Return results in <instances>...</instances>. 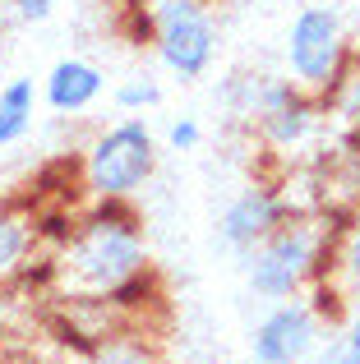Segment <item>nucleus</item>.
I'll return each instance as SVG.
<instances>
[{
	"label": "nucleus",
	"mask_w": 360,
	"mask_h": 364,
	"mask_svg": "<svg viewBox=\"0 0 360 364\" xmlns=\"http://www.w3.org/2000/svg\"><path fill=\"white\" fill-rule=\"evenodd\" d=\"M319 341H324V314L314 309V300L291 295L263 314L250 337V350L254 364H305L319 350Z\"/></svg>",
	"instance_id": "6"
},
{
	"label": "nucleus",
	"mask_w": 360,
	"mask_h": 364,
	"mask_svg": "<svg viewBox=\"0 0 360 364\" xmlns=\"http://www.w3.org/2000/svg\"><path fill=\"white\" fill-rule=\"evenodd\" d=\"M55 286L65 295H107L148 267V245L129 198H92V213L74 217V231L55 249Z\"/></svg>",
	"instance_id": "1"
},
{
	"label": "nucleus",
	"mask_w": 360,
	"mask_h": 364,
	"mask_svg": "<svg viewBox=\"0 0 360 364\" xmlns=\"http://www.w3.org/2000/svg\"><path fill=\"white\" fill-rule=\"evenodd\" d=\"M102 88H107V79H102V70L92 60H79V55H70V60H55L51 74H46V107L60 111V116H74V111H88L92 102L102 97Z\"/></svg>",
	"instance_id": "8"
},
{
	"label": "nucleus",
	"mask_w": 360,
	"mask_h": 364,
	"mask_svg": "<svg viewBox=\"0 0 360 364\" xmlns=\"http://www.w3.org/2000/svg\"><path fill=\"white\" fill-rule=\"evenodd\" d=\"M83 364H162L144 341H125V337H107L102 346H92Z\"/></svg>",
	"instance_id": "12"
},
{
	"label": "nucleus",
	"mask_w": 360,
	"mask_h": 364,
	"mask_svg": "<svg viewBox=\"0 0 360 364\" xmlns=\"http://www.w3.org/2000/svg\"><path fill=\"white\" fill-rule=\"evenodd\" d=\"M287 217H296V208H291V198L282 194V189L250 185V189H240V194L222 208V217H217V240L231 249V254L250 258L254 249L287 222Z\"/></svg>",
	"instance_id": "7"
},
{
	"label": "nucleus",
	"mask_w": 360,
	"mask_h": 364,
	"mask_svg": "<svg viewBox=\"0 0 360 364\" xmlns=\"http://www.w3.org/2000/svg\"><path fill=\"white\" fill-rule=\"evenodd\" d=\"M157 171V139L144 120H116L83 152V189L92 198H134Z\"/></svg>",
	"instance_id": "4"
},
{
	"label": "nucleus",
	"mask_w": 360,
	"mask_h": 364,
	"mask_svg": "<svg viewBox=\"0 0 360 364\" xmlns=\"http://www.w3.org/2000/svg\"><path fill=\"white\" fill-rule=\"evenodd\" d=\"M120 9L129 18V37L153 46L176 79H198L213 65L217 23L208 0H125Z\"/></svg>",
	"instance_id": "2"
},
{
	"label": "nucleus",
	"mask_w": 360,
	"mask_h": 364,
	"mask_svg": "<svg viewBox=\"0 0 360 364\" xmlns=\"http://www.w3.org/2000/svg\"><path fill=\"white\" fill-rule=\"evenodd\" d=\"M55 5H60V0H9V9H14V18L18 23H46V18L55 14Z\"/></svg>",
	"instance_id": "16"
},
{
	"label": "nucleus",
	"mask_w": 360,
	"mask_h": 364,
	"mask_svg": "<svg viewBox=\"0 0 360 364\" xmlns=\"http://www.w3.org/2000/svg\"><path fill=\"white\" fill-rule=\"evenodd\" d=\"M33 111H37L33 79H9L5 88H0V148L18 143L33 129Z\"/></svg>",
	"instance_id": "11"
},
{
	"label": "nucleus",
	"mask_w": 360,
	"mask_h": 364,
	"mask_svg": "<svg viewBox=\"0 0 360 364\" xmlns=\"http://www.w3.org/2000/svg\"><path fill=\"white\" fill-rule=\"evenodd\" d=\"M305 364H360V355H351L346 346H337V350H324V355L314 350V355H309Z\"/></svg>",
	"instance_id": "18"
},
{
	"label": "nucleus",
	"mask_w": 360,
	"mask_h": 364,
	"mask_svg": "<svg viewBox=\"0 0 360 364\" xmlns=\"http://www.w3.org/2000/svg\"><path fill=\"white\" fill-rule=\"evenodd\" d=\"M157 102H162V88H157L153 79H129V83L116 88V107L120 111H148V107H157Z\"/></svg>",
	"instance_id": "13"
},
{
	"label": "nucleus",
	"mask_w": 360,
	"mask_h": 364,
	"mask_svg": "<svg viewBox=\"0 0 360 364\" xmlns=\"http://www.w3.org/2000/svg\"><path fill=\"white\" fill-rule=\"evenodd\" d=\"M342 245V240H337ZM333 245V226L314 222V217H287L277 231L268 235L259 249L250 254V291L263 300H291L305 286H314L328 272V254H337Z\"/></svg>",
	"instance_id": "3"
},
{
	"label": "nucleus",
	"mask_w": 360,
	"mask_h": 364,
	"mask_svg": "<svg viewBox=\"0 0 360 364\" xmlns=\"http://www.w3.org/2000/svg\"><path fill=\"white\" fill-rule=\"evenodd\" d=\"M254 120H259V134H263L268 148H300L319 120V97L314 92H296L291 102H282V107L263 111Z\"/></svg>",
	"instance_id": "10"
},
{
	"label": "nucleus",
	"mask_w": 360,
	"mask_h": 364,
	"mask_svg": "<svg viewBox=\"0 0 360 364\" xmlns=\"http://www.w3.org/2000/svg\"><path fill=\"white\" fill-rule=\"evenodd\" d=\"M342 346L351 350V355H360V309L351 314V323H346V337H342Z\"/></svg>",
	"instance_id": "19"
},
{
	"label": "nucleus",
	"mask_w": 360,
	"mask_h": 364,
	"mask_svg": "<svg viewBox=\"0 0 360 364\" xmlns=\"http://www.w3.org/2000/svg\"><path fill=\"white\" fill-rule=\"evenodd\" d=\"M14 309H18V291H14V286H0V332L9 328Z\"/></svg>",
	"instance_id": "17"
},
{
	"label": "nucleus",
	"mask_w": 360,
	"mask_h": 364,
	"mask_svg": "<svg viewBox=\"0 0 360 364\" xmlns=\"http://www.w3.org/2000/svg\"><path fill=\"white\" fill-rule=\"evenodd\" d=\"M346 28L337 18V9L328 5H305L287 28V74L300 83L305 92L324 97L337 83L346 65Z\"/></svg>",
	"instance_id": "5"
},
{
	"label": "nucleus",
	"mask_w": 360,
	"mask_h": 364,
	"mask_svg": "<svg viewBox=\"0 0 360 364\" xmlns=\"http://www.w3.org/2000/svg\"><path fill=\"white\" fill-rule=\"evenodd\" d=\"M42 245L37 217L23 208H0V286H14L33 263V249Z\"/></svg>",
	"instance_id": "9"
},
{
	"label": "nucleus",
	"mask_w": 360,
	"mask_h": 364,
	"mask_svg": "<svg viewBox=\"0 0 360 364\" xmlns=\"http://www.w3.org/2000/svg\"><path fill=\"white\" fill-rule=\"evenodd\" d=\"M198 139H203V129H198V120H194V116H180L171 129H166V143H171L176 152H194V148H198Z\"/></svg>",
	"instance_id": "15"
},
{
	"label": "nucleus",
	"mask_w": 360,
	"mask_h": 364,
	"mask_svg": "<svg viewBox=\"0 0 360 364\" xmlns=\"http://www.w3.org/2000/svg\"><path fill=\"white\" fill-rule=\"evenodd\" d=\"M337 263H342L346 272H351V282L360 286V222L342 231V245H337Z\"/></svg>",
	"instance_id": "14"
}]
</instances>
